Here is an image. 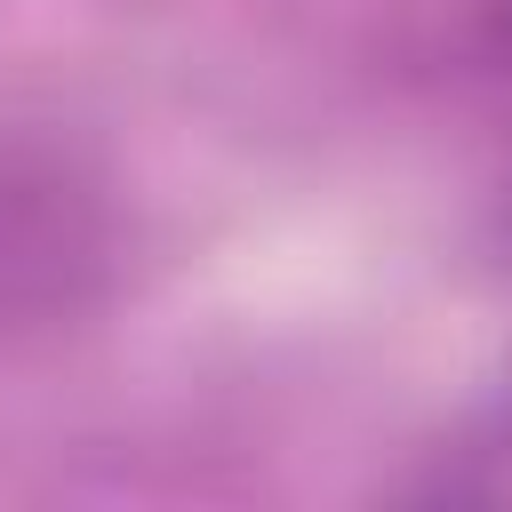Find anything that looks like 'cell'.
<instances>
[{"mask_svg":"<svg viewBox=\"0 0 512 512\" xmlns=\"http://www.w3.org/2000/svg\"><path fill=\"white\" fill-rule=\"evenodd\" d=\"M112 264L120 216L104 176L48 136H0V344L80 320Z\"/></svg>","mask_w":512,"mask_h":512,"instance_id":"1","label":"cell"},{"mask_svg":"<svg viewBox=\"0 0 512 512\" xmlns=\"http://www.w3.org/2000/svg\"><path fill=\"white\" fill-rule=\"evenodd\" d=\"M480 56L512 72V0H480Z\"/></svg>","mask_w":512,"mask_h":512,"instance_id":"2","label":"cell"}]
</instances>
